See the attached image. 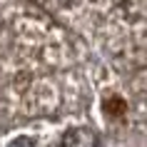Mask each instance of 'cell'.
I'll list each match as a JSON object with an SVG mask.
<instances>
[{"mask_svg":"<svg viewBox=\"0 0 147 147\" xmlns=\"http://www.w3.org/2000/svg\"><path fill=\"white\" fill-rule=\"evenodd\" d=\"M53 147H100V137L90 125H70L57 135Z\"/></svg>","mask_w":147,"mask_h":147,"instance_id":"6da1fadb","label":"cell"},{"mask_svg":"<svg viewBox=\"0 0 147 147\" xmlns=\"http://www.w3.org/2000/svg\"><path fill=\"white\" fill-rule=\"evenodd\" d=\"M8 147H38V140L32 135H18L8 142Z\"/></svg>","mask_w":147,"mask_h":147,"instance_id":"7a4b0ae2","label":"cell"}]
</instances>
